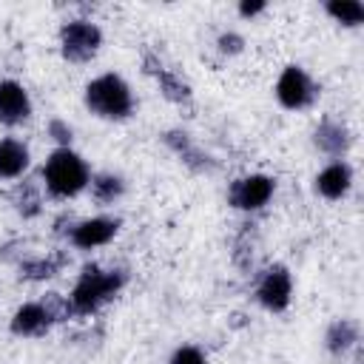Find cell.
I'll list each match as a JSON object with an SVG mask.
<instances>
[{
	"mask_svg": "<svg viewBox=\"0 0 364 364\" xmlns=\"http://www.w3.org/2000/svg\"><path fill=\"white\" fill-rule=\"evenodd\" d=\"M85 105L105 119H125L134 108L131 88L117 74H102L88 82L85 88Z\"/></svg>",
	"mask_w": 364,
	"mask_h": 364,
	"instance_id": "1",
	"label": "cell"
},
{
	"mask_svg": "<svg viewBox=\"0 0 364 364\" xmlns=\"http://www.w3.org/2000/svg\"><path fill=\"white\" fill-rule=\"evenodd\" d=\"M46 188L54 196H74L88 185V165L68 148H57L43 168Z\"/></svg>",
	"mask_w": 364,
	"mask_h": 364,
	"instance_id": "2",
	"label": "cell"
},
{
	"mask_svg": "<svg viewBox=\"0 0 364 364\" xmlns=\"http://www.w3.org/2000/svg\"><path fill=\"white\" fill-rule=\"evenodd\" d=\"M125 276L119 270H100L85 267L71 290V310L74 313H94L105 299H111L122 287Z\"/></svg>",
	"mask_w": 364,
	"mask_h": 364,
	"instance_id": "3",
	"label": "cell"
},
{
	"mask_svg": "<svg viewBox=\"0 0 364 364\" xmlns=\"http://www.w3.org/2000/svg\"><path fill=\"white\" fill-rule=\"evenodd\" d=\"M100 43H102V34H100V28H97L94 23H88V20H71V23H65L63 31H60L63 54H65L68 60H74V63L91 60V57L97 54Z\"/></svg>",
	"mask_w": 364,
	"mask_h": 364,
	"instance_id": "4",
	"label": "cell"
},
{
	"mask_svg": "<svg viewBox=\"0 0 364 364\" xmlns=\"http://www.w3.org/2000/svg\"><path fill=\"white\" fill-rule=\"evenodd\" d=\"M273 196V179L264 176V173H250V176H242L230 185L228 191V199L233 208L239 210H259L262 205H267V199Z\"/></svg>",
	"mask_w": 364,
	"mask_h": 364,
	"instance_id": "5",
	"label": "cell"
},
{
	"mask_svg": "<svg viewBox=\"0 0 364 364\" xmlns=\"http://www.w3.org/2000/svg\"><path fill=\"white\" fill-rule=\"evenodd\" d=\"M276 97L284 108H304L313 102L316 88L310 82V77L299 68V65H287L276 82Z\"/></svg>",
	"mask_w": 364,
	"mask_h": 364,
	"instance_id": "6",
	"label": "cell"
},
{
	"mask_svg": "<svg viewBox=\"0 0 364 364\" xmlns=\"http://www.w3.org/2000/svg\"><path fill=\"white\" fill-rule=\"evenodd\" d=\"M290 293H293V282L284 267H270L256 287V299L267 310H284L290 304Z\"/></svg>",
	"mask_w": 364,
	"mask_h": 364,
	"instance_id": "7",
	"label": "cell"
},
{
	"mask_svg": "<svg viewBox=\"0 0 364 364\" xmlns=\"http://www.w3.org/2000/svg\"><path fill=\"white\" fill-rule=\"evenodd\" d=\"M31 114V102L28 94L20 82L14 80H3L0 82V122L6 125H17Z\"/></svg>",
	"mask_w": 364,
	"mask_h": 364,
	"instance_id": "8",
	"label": "cell"
},
{
	"mask_svg": "<svg viewBox=\"0 0 364 364\" xmlns=\"http://www.w3.org/2000/svg\"><path fill=\"white\" fill-rule=\"evenodd\" d=\"M117 228H119V222H114V219H102V216L100 219H85L71 230V242L82 250H91V247H100V245L111 242Z\"/></svg>",
	"mask_w": 364,
	"mask_h": 364,
	"instance_id": "9",
	"label": "cell"
},
{
	"mask_svg": "<svg viewBox=\"0 0 364 364\" xmlns=\"http://www.w3.org/2000/svg\"><path fill=\"white\" fill-rule=\"evenodd\" d=\"M54 318H51V313L43 307V304H23L17 313H14V318H11V330L17 333V336H40V333H46L48 330V324H51Z\"/></svg>",
	"mask_w": 364,
	"mask_h": 364,
	"instance_id": "10",
	"label": "cell"
},
{
	"mask_svg": "<svg viewBox=\"0 0 364 364\" xmlns=\"http://www.w3.org/2000/svg\"><path fill=\"white\" fill-rule=\"evenodd\" d=\"M350 182H353V171L344 162H333L316 176V191L327 199H338L350 191Z\"/></svg>",
	"mask_w": 364,
	"mask_h": 364,
	"instance_id": "11",
	"label": "cell"
},
{
	"mask_svg": "<svg viewBox=\"0 0 364 364\" xmlns=\"http://www.w3.org/2000/svg\"><path fill=\"white\" fill-rule=\"evenodd\" d=\"M28 168V151L17 139H0V179H14Z\"/></svg>",
	"mask_w": 364,
	"mask_h": 364,
	"instance_id": "12",
	"label": "cell"
},
{
	"mask_svg": "<svg viewBox=\"0 0 364 364\" xmlns=\"http://www.w3.org/2000/svg\"><path fill=\"white\" fill-rule=\"evenodd\" d=\"M316 142H318V148L321 151H327V154H341L344 148H347V128L344 125H338V122H324L318 131H316Z\"/></svg>",
	"mask_w": 364,
	"mask_h": 364,
	"instance_id": "13",
	"label": "cell"
},
{
	"mask_svg": "<svg viewBox=\"0 0 364 364\" xmlns=\"http://www.w3.org/2000/svg\"><path fill=\"white\" fill-rule=\"evenodd\" d=\"M355 338H358L355 324H350V321H336V324L330 327V333H327V347H330V353H344V350H350V347L355 344Z\"/></svg>",
	"mask_w": 364,
	"mask_h": 364,
	"instance_id": "14",
	"label": "cell"
},
{
	"mask_svg": "<svg viewBox=\"0 0 364 364\" xmlns=\"http://www.w3.org/2000/svg\"><path fill=\"white\" fill-rule=\"evenodd\" d=\"M91 193L97 202H114L119 193H122V179L114 176V173H102V176H94L91 179Z\"/></svg>",
	"mask_w": 364,
	"mask_h": 364,
	"instance_id": "15",
	"label": "cell"
},
{
	"mask_svg": "<svg viewBox=\"0 0 364 364\" xmlns=\"http://www.w3.org/2000/svg\"><path fill=\"white\" fill-rule=\"evenodd\" d=\"M327 11L341 20L344 26H358L364 20V6L355 0H341V3H327Z\"/></svg>",
	"mask_w": 364,
	"mask_h": 364,
	"instance_id": "16",
	"label": "cell"
},
{
	"mask_svg": "<svg viewBox=\"0 0 364 364\" xmlns=\"http://www.w3.org/2000/svg\"><path fill=\"white\" fill-rule=\"evenodd\" d=\"M156 80H159V88L165 91V97H168V100H173V102H182V100H188V97H191L188 85H185L182 80H176L171 71L159 68V71H156Z\"/></svg>",
	"mask_w": 364,
	"mask_h": 364,
	"instance_id": "17",
	"label": "cell"
},
{
	"mask_svg": "<svg viewBox=\"0 0 364 364\" xmlns=\"http://www.w3.org/2000/svg\"><path fill=\"white\" fill-rule=\"evenodd\" d=\"M60 270V262L57 259H34V262H26L23 267H20V273L26 276V279H48V276H54Z\"/></svg>",
	"mask_w": 364,
	"mask_h": 364,
	"instance_id": "18",
	"label": "cell"
},
{
	"mask_svg": "<svg viewBox=\"0 0 364 364\" xmlns=\"http://www.w3.org/2000/svg\"><path fill=\"white\" fill-rule=\"evenodd\" d=\"M171 364H205V355L199 347H179L173 355H171Z\"/></svg>",
	"mask_w": 364,
	"mask_h": 364,
	"instance_id": "19",
	"label": "cell"
},
{
	"mask_svg": "<svg viewBox=\"0 0 364 364\" xmlns=\"http://www.w3.org/2000/svg\"><path fill=\"white\" fill-rule=\"evenodd\" d=\"M48 134H51L57 142H63V145L71 142V128H68L63 119H51V122H48Z\"/></svg>",
	"mask_w": 364,
	"mask_h": 364,
	"instance_id": "20",
	"label": "cell"
},
{
	"mask_svg": "<svg viewBox=\"0 0 364 364\" xmlns=\"http://www.w3.org/2000/svg\"><path fill=\"white\" fill-rule=\"evenodd\" d=\"M219 46H222V51H239V48H242V40H239L236 34H225V37L219 40Z\"/></svg>",
	"mask_w": 364,
	"mask_h": 364,
	"instance_id": "21",
	"label": "cell"
},
{
	"mask_svg": "<svg viewBox=\"0 0 364 364\" xmlns=\"http://www.w3.org/2000/svg\"><path fill=\"white\" fill-rule=\"evenodd\" d=\"M262 9H264L262 3H242V6H239V11H242L245 17H247V14H256V11H262Z\"/></svg>",
	"mask_w": 364,
	"mask_h": 364,
	"instance_id": "22",
	"label": "cell"
}]
</instances>
